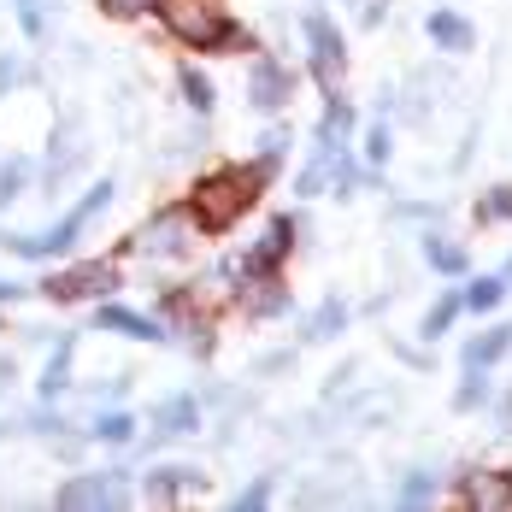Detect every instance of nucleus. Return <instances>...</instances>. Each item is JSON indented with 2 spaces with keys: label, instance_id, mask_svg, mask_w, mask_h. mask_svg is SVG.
<instances>
[{
  "label": "nucleus",
  "instance_id": "f257e3e1",
  "mask_svg": "<svg viewBox=\"0 0 512 512\" xmlns=\"http://www.w3.org/2000/svg\"><path fill=\"white\" fill-rule=\"evenodd\" d=\"M277 165L271 159H259V165H218V171H206L201 183H195V195H189V218L201 224L206 236H224L248 206L259 201V189H265V177H271Z\"/></svg>",
  "mask_w": 512,
  "mask_h": 512
},
{
  "label": "nucleus",
  "instance_id": "f03ea898",
  "mask_svg": "<svg viewBox=\"0 0 512 512\" xmlns=\"http://www.w3.org/2000/svg\"><path fill=\"white\" fill-rule=\"evenodd\" d=\"M159 18L171 24V36H177V42H189L195 53H236V48H248V30H242L236 18H224L218 6H206V0H159Z\"/></svg>",
  "mask_w": 512,
  "mask_h": 512
},
{
  "label": "nucleus",
  "instance_id": "7ed1b4c3",
  "mask_svg": "<svg viewBox=\"0 0 512 512\" xmlns=\"http://www.w3.org/2000/svg\"><path fill=\"white\" fill-rule=\"evenodd\" d=\"M106 201H112V183H95V189H89L83 201L71 206V212H65L59 224H53V230H42V236H6V248H12V254H24V259L65 254V248H71V242H77V236L89 230V218H95V212H106Z\"/></svg>",
  "mask_w": 512,
  "mask_h": 512
},
{
  "label": "nucleus",
  "instance_id": "20e7f679",
  "mask_svg": "<svg viewBox=\"0 0 512 512\" xmlns=\"http://www.w3.org/2000/svg\"><path fill=\"white\" fill-rule=\"evenodd\" d=\"M112 289H118V265H101V259L71 265V271H53L48 283H42L48 301H101Z\"/></svg>",
  "mask_w": 512,
  "mask_h": 512
},
{
  "label": "nucleus",
  "instance_id": "39448f33",
  "mask_svg": "<svg viewBox=\"0 0 512 512\" xmlns=\"http://www.w3.org/2000/svg\"><path fill=\"white\" fill-rule=\"evenodd\" d=\"M307 48H312V71H318V83L336 95V83H342V65H348V48H342V30L324 18V12H307Z\"/></svg>",
  "mask_w": 512,
  "mask_h": 512
},
{
  "label": "nucleus",
  "instance_id": "423d86ee",
  "mask_svg": "<svg viewBox=\"0 0 512 512\" xmlns=\"http://www.w3.org/2000/svg\"><path fill=\"white\" fill-rule=\"evenodd\" d=\"M289 248H295V224H289V218H277V224L259 236L254 248L242 254V277H248V283H265V277H277V265L289 259Z\"/></svg>",
  "mask_w": 512,
  "mask_h": 512
},
{
  "label": "nucleus",
  "instance_id": "0eeeda50",
  "mask_svg": "<svg viewBox=\"0 0 512 512\" xmlns=\"http://www.w3.org/2000/svg\"><path fill=\"white\" fill-rule=\"evenodd\" d=\"M53 501H59L65 512H77V507H124V489H118V471H83V477H71Z\"/></svg>",
  "mask_w": 512,
  "mask_h": 512
},
{
  "label": "nucleus",
  "instance_id": "6e6552de",
  "mask_svg": "<svg viewBox=\"0 0 512 512\" xmlns=\"http://www.w3.org/2000/svg\"><path fill=\"white\" fill-rule=\"evenodd\" d=\"M295 95V77H289V65H277V59H254V71H248V101L259 112H277V106H289Z\"/></svg>",
  "mask_w": 512,
  "mask_h": 512
},
{
  "label": "nucleus",
  "instance_id": "1a4fd4ad",
  "mask_svg": "<svg viewBox=\"0 0 512 512\" xmlns=\"http://www.w3.org/2000/svg\"><path fill=\"white\" fill-rule=\"evenodd\" d=\"M189 224H195V218H189V206L159 212L154 224L142 230V248H148V254H183V248H189Z\"/></svg>",
  "mask_w": 512,
  "mask_h": 512
},
{
  "label": "nucleus",
  "instance_id": "9d476101",
  "mask_svg": "<svg viewBox=\"0 0 512 512\" xmlns=\"http://www.w3.org/2000/svg\"><path fill=\"white\" fill-rule=\"evenodd\" d=\"M460 495L465 507H489V512L512 507V471H471L460 483Z\"/></svg>",
  "mask_w": 512,
  "mask_h": 512
},
{
  "label": "nucleus",
  "instance_id": "9b49d317",
  "mask_svg": "<svg viewBox=\"0 0 512 512\" xmlns=\"http://www.w3.org/2000/svg\"><path fill=\"white\" fill-rule=\"evenodd\" d=\"M424 30H430V42H436L442 53H471V48H477V30L465 24L460 12H448V6H442V12H430V18H424Z\"/></svg>",
  "mask_w": 512,
  "mask_h": 512
},
{
  "label": "nucleus",
  "instance_id": "f8f14e48",
  "mask_svg": "<svg viewBox=\"0 0 512 512\" xmlns=\"http://www.w3.org/2000/svg\"><path fill=\"white\" fill-rule=\"evenodd\" d=\"M95 324H101V330H118V336H130V342H159V336H165L159 318H142V312H130V307H101L95 312Z\"/></svg>",
  "mask_w": 512,
  "mask_h": 512
},
{
  "label": "nucleus",
  "instance_id": "ddd939ff",
  "mask_svg": "<svg viewBox=\"0 0 512 512\" xmlns=\"http://www.w3.org/2000/svg\"><path fill=\"white\" fill-rule=\"evenodd\" d=\"M189 489H201L195 465H159V471H148V501H177Z\"/></svg>",
  "mask_w": 512,
  "mask_h": 512
},
{
  "label": "nucleus",
  "instance_id": "4468645a",
  "mask_svg": "<svg viewBox=\"0 0 512 512\" xmlns=\"http://www.w3.org/2000/svg\"><path fill=\"white\" fill-rule=\"evenodd\" d=\"M195 424H201L195 395H177V401H165V407H159V436H189Z\"/></svg>",
  "mask_w": 512,
  "mask_h": 512
},
{
  "label": "nucleus",
  "instance_id": "2eb2a0df",
  "mask_svg": "<svg viewBox=\"0 0 512 512\" xmlns=\"http://www.w3.org/2000/svg\"><path fill=\"white\" fill-rule=\"evenodd\" d=\"M507 348H512V324H495V330H483L477 342H465V365H495Z\"/></svg>",
  "mask_w": 512,
  "mask_h": 512
},
{
  "label": "nucleus",
  "instance_id": "dca6fc26",
  "mask_svg": "<svg viewBox=\"0 0 512 512\" xmlns=\"http://www.w3.org/2000/svg\"><path fill=\"white\" fill-rule=\"evenodd\" d=\"M424 259H430V271H442V277H460L465 265H471V254H465L460 242H448V236H430V242H424Z\"/></svg>",
  "mask_w": 512,
  "mask_h": 512
},
{
  "label": "nucleus",
  "instance_id": "f3484780",
  "mask_svg": "<svg viewBox=\"0 0 512 512\" xmlns=\"http://www.w3.org/2000/svg\"><path fill=\"white\" fill-rule=\"evenodd\" d=\"M501 301H507V283H501V277H477V283L460 295L465 312H495Z\"/></svg>",
  "mask_w": 512,
  "mask_h": 512
},
{
  "label": "nucleus",
  "instance_id": "a211bd4d",
  "mask_svg": "<svg viewBox=\"0 0 512 512\" xmlns=\"http://www.w3.org/2000/svg\"><path fill=\"white\" fill-rule=\"evenodd\" d=\"M342 324H348V307H342V301H324V307L312 312L307 336H312V342H330V336H336V330H342Z\"/></svg>",
  "mask_w": 512,
  "mask_h": 512
},
{
  "label": "nucleus",
  "instance_id": "6ab92c4d",
  "mask_svg": "<svg viewBox=\"0 0 512 512\" xmlns=\"http://www.w3.org/2000/svg\"><path fill=\"white\" fill-rule=\"evenodd\" d=\"M59 389H71V342H59V354L48 359V371H42V395H59Z\"/></svg>",
  "mask_w": 512,
  "mask_h": 512
},
{
  "label": "nucleus",
  "instance_id": "aec40b11",
  "mask_svg": "<svg viewBox=\"0 0 512 512\" xmlns=\"http://www.w3.org/2000/svg\"><path fill=\"white\" fill-rule=\"evenodd\" d=\"M512 218V183L489 189V201H477V224H507Z\"/></svg>",
  "mask_w": 512,
  "mask_h": 512
},
{
  "label": "nucleus",
  "instance_id": "412c9836",
  "mask_svg": "<svg viewBox=\"0 0 512 512\" xmlns=\"http://www.w3.org/2000/svg\"><path fill=\"white\" fill-rule=\"evenodd\" d=\"M460 318V295H442L436 307H430V318H424V336L436 342V336H448V324Z\"/></svg>",
  "mask_w": 512,
  "mask_h": 512
},
{
  "label": "nucleus",
  "instance_id": "4be33fe9",
  "mask_svg": "<svg viewBox=\"0 0 512 512\" xmlns=\"http://www.w3.org/2000/svg\"><path fill=\"white\" fill-rule=\"evenodd\" d=\"M95 436H101V442H130V436H136V418H130V412H101V418H95Z\"/></svg>",
  "mask_w": 512,
  "mask_h": 512
},
{
  "label": "nucleus",
  "instance_id": "5701e85b",
  "mask_svg": "<svg viewBox=\"0 0 512 512\" xmlns=\"http://www.w3.org/2000/svg\"><path fill=\"white\" fill-rule=\"evenodd\" d=\"M177 77H183V95H189V106H195V112H212V83H206L201 71H195V65H183Z\"/></svg>",
  "mask_w": 512,
  "mask_h": 512
},
{
  "label": "nucleus",
  "instance_id": "b1692460",
  "mask_svg": "<svg viewBox=\"0 0 512 512\" xmlns=\"http://www.w3.org/2000/svg\"><path fill=\"white\" fill-rule=\"evenodd\" d=\"M430 495H436V477H424V471H412L407 483H401V495H395V501H401V507H424Z\"/></svg>",
  "mask_w": 512,
  "mask_h": 512
},
{
  "label": "nucleus",
  "instance_id": "393cba45",
  "mask_svg": "<svg viewBox=\"0 0 512 512\" xmlns=\"http://www.w3.org/2000/svg\"><path fill=\"white\" fill-rule=\"evenodd\" d=\"M365 159H371V165H383V159H389V130H383V124H371V130H365Z\"/></svg>",
  "mask_w": 512,
  "mask_h": 512
},
{
  "label": "nucleus",
  "instance_id": "a878e982",
  "mask_svg": "<svg viewBox=\"0 0 512 512\" xmlns=\"http://www.w3.org/2000/svg\"><path fill=\"white\" fill-rule=\"evenodd\" d=\"M477 401H489V383H483V365H471V383L460 389V407H477Z\"/></svg>",
  "mask_w": 512,
  "mask_h": 512
},
{
  "label": "nucleus",
  "instance_id": "bb28decb",
  "mask_svg": "<svg viewBox=\"0 0 512 512\" xmlns=\"http://www.w3.org/2000/svg\"><path fill=\"white\" fill-rule=\"evenodd\" d=\"M24 171H30V165H24V159H18V165H6V171H0V201H12V195H18V189H24Z\"/></svg>",
  "mask_w": 512,
  "mask_h": 512
},
{
  "label": "nucleus",
  "instance_id": "cd10ccee",
  "mask_svg": "<svg viewBox=\"0 0 512 512\" xmlns=\"http://www.w3.org/2000/svg\"><path fill=\"white\" fill-rule=\"evenodd\" d=\"M265 501H271V483H265V477H259V483H248V489H242V495H236V512H242V507L254 512V507H265Z\"/></svg>",
  "mask_w": 512,
  "mask_h": 512
},
{
  "label": "nucleus",
  "instance_id": "c85d7f7f",
  "mask_svg": "<svg viewBox=\"0 0 512 512\" xmlns=\"http://www.w3.org/2000/svg\"><path fill=\"white\" fill-rule=\"evenodd\" d=\"M101 12H112V18H136V12H148V0H101Z\"/></svg>",
  "mask_w": 512,
  "mask_h": 512
},
{
  "label": "nucleus",
  "instance_id": "c756f323",
  "mask_svg": "<svg viewBox=\"0 0 512 512\" xmlns=\"http://www.w3.org/2000/svg\"><path fill=\"white\" fill-rule=\"evenodd\" d=\"M6 301H18V283H0V307H6Z\"/></svg>",
  "mask_w": 512,
  "mask_h": 512
}]
</instances>
